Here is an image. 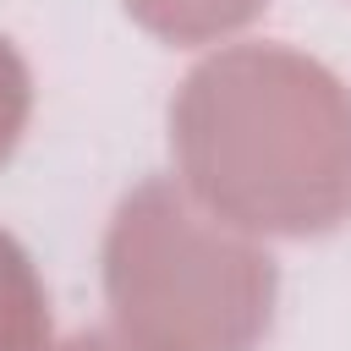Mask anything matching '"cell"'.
Segmentation results:
<instances>
[{
  "label": "cell",
  "instance_id": "6da1fadb",
  "mask_svg": "<svg viewBox=\"0 0 351 351\" xmlns=\"http://www.w3.org/2000/svg\"><path fill=\"white\" fill-rule=\"evenodd\" d=\"M181 186L247 236H329L351 219V88L291 44H230L170 99Z\"/></svg>",
  "mask_w": 351,
  "mask_h": 351
},
{
  "label": "cell",
  "instance_id": "7a4b0ae2",
  "mask_svg": "<svg viewBox=\"0 0 351 351\" xmlns=\"http://www.w3.org/2000/svg\"><path fill=\"white\" fill-rule=\"evenodd\" d=\"M104 302L137 351H258L274 324L280 263L176 176L137 181L104 230Z\"/></svg>",
  "mask_w": 351,
  "mask_h": 351
},
{
  "label": "cell",
  "instance_id": "3957f363",
  "mask_svg": "<svg viewBox=\"0 0 351 351\" xmlns=\"http://www.w3.org/2000/svg\"><path fill=\"white\" fill-rule=\"evenodd\" d=\"M0 351H55L49 291L27 247L0 225Z\"/></svg>",
  "mask_w": 351,
  "mask_h": 351
},
{
  "label": "cell",
  "instance_id": "277c9868",
  "mask_svg": "<svg viewBox=\"0 0 351 351\" xmlns=\"http://www.w3.org/2000/svg\"><path fill=\"white\" fill-rule=\"evenodd\" d=\"M121 5L159 44L192 49V44H214L236 27H247L269 0H121Z\"/></svg>",
  "mask_w": 351,
  "mask_h": 351
},
{
  "label": "cell",
  "instance_id": "5b68a950",
  "mask_svg": "<svg viewBox=\"0 0 351 351\" xmlns=\"http://www.w3.org/2000/svg\"><path fill=\"white\" fill-rule=\"evenodd\" d=\"M27 115H33V71L16 55V44L0 33V165L16 154V143L27 132Z\"/></svg>",
  "mask_w": 351,
  "mask_h": 351
},
{
  "label": "cell",
  "instance_id": "8992f818",
  "mask_svg": "<svg viewBox=\"0 0 351 351\" xmlns=\"http://www.w3.org/2000/svg\"><path fill=\"white\" fill-rule=\"evenodd\" d=\"M60 351H137L132 340H121L115 329H82V335H71Z\"/></svg>",
  "mask_w": 351,
  "mask_h": 351
}]
</instances>
